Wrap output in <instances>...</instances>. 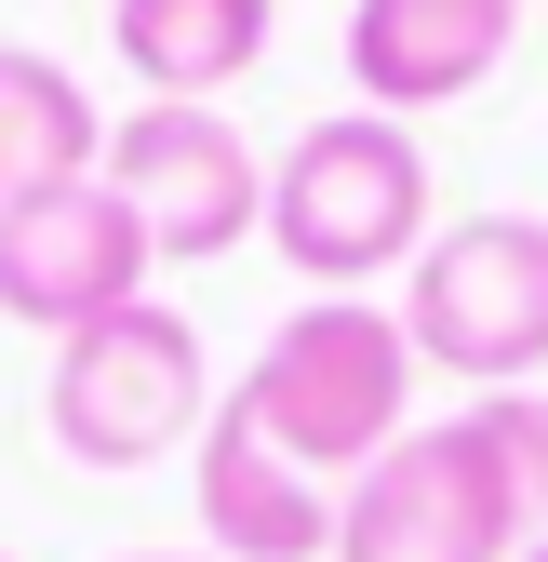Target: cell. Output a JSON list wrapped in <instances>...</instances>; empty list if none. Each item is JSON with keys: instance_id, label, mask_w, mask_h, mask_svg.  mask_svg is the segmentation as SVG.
I'll return each instance as SVG.
<instances>
[{"instance_id": "6da1fadb", "label": "cell", "mask_w": 548, "mask_h": 562, "mask_svg": "<svg viewBox=\"0 0 548 562\" xmlns=\"http://www.w3.org/2000/svg\"><path fill=\"white\" fill-rule=\"evenodd\" d=\"M415 375H429V362H415V335H401V308H375V295H308L282 335L254 348V375H241L228 402H241L308 482L349 496V482L415 429V415H401Z\"/></svg>"}, {"instance_id": "7a4b0ae2", "label": "cell", "mask_w": 548, "mask_h": 562, "mask_svg": "<svg viewBox=\"0 0 548 562\" xmlns=\"http://www.w3.org/2000/svg\"><path fill=\"white\" fill-rule=\"evenodd\" d=\"M267 241L321 295H362V281L415 268L429 255V148H415V121H388V108L308 121L267 161Z\"/></svg>"}, {"instance_id": "3957f363", "label": "cell", "mask_w": 548, "mask_h": 562, "mask_svg": "<svg viewBox=\"0 0 548 562\" xmlns=\"http://www.w3.org/2000/svg\"><path fill=\"white\" fill-rule=\"evenodd\" d=\"M41 429L54 456L81 469H161L215 429V362H201V322L134 295L81 335H54V389H41Z\"/></svg>"}, {"instance_id": "277c9868", "label": "cell", "mask_w": 548, "mask_h": 562, "mask_svg": "<svg viewBox=\"0 0 548 562\" xmlns=\"http://www.w3.org/2000/svg\"><path fill=\"white\" fill-rule=\"evenodd\" d=\"M522 549H535V496L482 429V402L442 429H401L334 496V562H522Z\"/></svg>"}, {"instance_id": "5b68a950", "label": "cell", "mask_w": 548, "mask_h": 562, "mask_svg": "<svg viewBox=\"0 0 548 562\" xmlns=\"http://www.w3.org/2000/svg\"><path fill=\"white\" fill-rule=\"evenodd\" d=\"M401 335L455 389H535L548 375V215H455L401 268Z\"/></svg>"}, {"instance_id": "8992f818", "label": "cell", "mask_w": 548, "mask_h": 562, "mask_svg": "<svg viewBox=\"0 0 548 562\" xmlns=\"http://www.w3.org/2000/svg\"><path fill=\"white\" fill-rule=\"evenodd\" d=\"M94 175L134 201L148 255H174V268H215V255H241L267 228V161L241 148L228 108H161L148 94L134 121H107V161Z\"/></svg>"}, {"instance_id": "52a82bcc", "label": "cell", "mask_w": 548, "mask_h": 562, "mask_svg": "<svg viewBox=\"0 0 548 562\" xmlns=\"http://www.w3.org/2000/svg\"><path fill=\"white\" fill-rule=\"evenodd\" d=\"M148 268L161 255H148V228H134V201L107 175L0 201V322H27V335H81V322L134 308Z\"/></svg>"}, {"instance_id": "ba28073f", "label": "cell", "mask_w": 548, "mask_h": 562, "mask_svg": "<svg viewBox=\"0 0 548 562\" xmlns=\"http://www.w3.org/2000/svg\"><path fill=\"white\" fill-rule=\"evenodd\" d=\"M509 27H522V0H349V81L388 121L455 108L509 67Z\"/></svg>"}, {"instance_id": "9c48e42d", "label": "cell", "mask_w": 548, "mask_h": 562, "mask_svg": "<svg viewBox=\"0 0 548 562\" xmlns=\"http://www.w3.org/2000/svg\"><path fill=\"white\" fill-rule=\"evenodd\" d=\"M187 482H201V536H215V562H334V482H308L241 402H215Z\"/></svg>"}, {"instance_id": "30bf717a", "label": "cell", "mask_w": 548, "mask_h": 562, "mask_svg": "<svg viewBox=\"0 0 548 562\" xmlns=\"http://www.w3.org/2000/svg\"><path fill=\"white\" fill-rule=\"evenodd\" d=\"M267 27H282L267 0H107V41L161 108H215L228 81H254Z\"/></svg>"}, {"instance_id": "8fae6325", "label": "cell", "mask_w": 548, "mask_h": 562, "mask_svg": "<svg viewBox=\"0 0 548 562\" xmlns=\"http://www.w3.org/2000/svg\"><path fill=\"white\" fill-rule=\"evenodd\" d=\"M94 161H107V121H94V94L67 81L54 54L0 41V201H27V188H81Z\"/></svg>"}, {"instance_id": "7c38bea8", "label": "cell", "mask_w": 548, "mask_h": 562, "mask_svg": "<svg viewBox=\"0 0 548 562\" xmlns=\"http://www.w3.org/2000/svg\"><path fill=\"white\" fill-rule=\"evenodd\" d=\"M482 429L509 442L522 496H535V522H548V389H482Z\"/></svg>"}, {"instance_id": "4fadbf2b", "label": "cell", "mask_w": 548, "mask_h": 562, "mask_svg": "<svg viewBox=\"0 0 548 562\" xmlns=\"http://www.w3.org/2000/svg\"><path fill=\"white\" fill-rule=\"evenodd\" d=\"M121 562H215V549H121Z\"/></svg>"}, {"instance_id": "5bb4252c", "label": "cell", "mask_w": 548, "mask_h": 562, "mask_svg": "<svg viewBox=\"0 0 548 562\" xmlns=\"http://www.w3.org/2000/svg\"><path fill=\"white\" fill-rule=\"evenodd\" d=\"M522 562H548V536H535V549H522Z\"/></svg>"}, {"instance_id": "9a60e30c", "label": "cell", "mask_w": 548, "mask_h": 562, "mask_svg": "<svg viewBox=\"0 0 548 562\" xmlns=\"http://www.w3.org/2000/svg\"><path fill=\"white\" fill-rule=\"evenodd\" d=\"M0 562H14V549H0Z\"/></svg>"}, {"instance_id": "2e32d148", "label": "cell", "mask_w": 548, "mask_h": 562, "mask_svg": "<svg viewBox=\"0 0 548 562\" xmlns=\"http://www.w3.org/2000/svg\"><path fill=\"white\" fill-rule=\"evenodd\" d=\"M535 14H548V0H535Z\"/></svg>"}]
</instances>
